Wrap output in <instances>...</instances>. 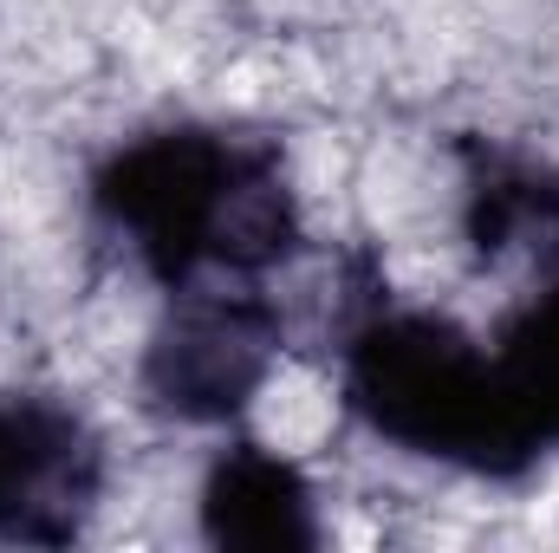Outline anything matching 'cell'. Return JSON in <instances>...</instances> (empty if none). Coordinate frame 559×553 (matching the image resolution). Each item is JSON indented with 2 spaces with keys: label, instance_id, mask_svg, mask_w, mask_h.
<instances>
[{
  "label": "cell",
  "instance_id": "cell-1",
  "mask_svg": "<svg viewBox=\"0 0 559 553\" xmlns=\"http://www.w3.org/2000/svg\"><path fill=\"white\" fill-rule=\"evenodd\" d=\"M92 202L169 293L209 280L254 286L299 248L280 150L228 131H150L124 143L98 169Z\"/></svg>",
  "mask_w": 559,
  "mask_h": 553
},
{
  "label": "cell",
  "instance_id": "cell-2",
  "mask_svg": "<svg viewBox=\"0 0 559 553\" xmlns=\"http://www.w3.org/2000/svg\"><path fill=\"white\" fill-rule=\"evenodd\" d=\"M345 404L384 443L514 475L540 456L495 352L436 313H371L345 332Z\"/></svg>",
  "mask_w": 559,
  "mask_h": 553
},
{
  "label": "cell",
  "instance_id": "cell-3",
  "mask_svg": "<svg viewBox=\"0 0 559 553\" xmlns=\"http://www.w3.org/2000/svg\"><path fill=\"white\" fill-rule=\"evenodd\" d=\"M280 365V306L261 286H182L143 352V404L176 423H228Z\"/></svg>",
  "mask_w": 559,
  "mask_h": 553
},
{
  "label": "cell",
  "instance_id": "cell-4",
  "mask_svg": "<svg viewBox=\"0 0 559 553\" xmlns=\"http://www.w3.org/2000/svg\"><path fill=\"white\" fill-rule=\"evenodd\" d=\"M105 489V443L59 398H0V541H72Z\"/></svg>",
  "mask_w": 559,
  "mask_h": 553
},
{
  "label": "cell",
  "instance_id": "cell-5",
  "mask_svg": "<svg viewBox=\"0 0 559 553\" xmlns=\"http://www.w3.org/2000/svg\"><path fill=\"white\" fill-rule=\"evenodd\" d=\"M202 534L215 548H319V508L286 456L235 443L202 482Z\"/></svg>",
  "mask_w": 559,
  "mask_h": 553
},
{
  "label": "cell",
  "instance_id": "cell-6",
  "mask_svg": "<svg viewBox=\"0 0 559 553\" xmlns=\"http://www.w3.org/2000/svg\"><path fill=\"white\" fill-rule=\"evenodd\" d=\"M468 235L481 255H508V248L559 255V169L488 150L468 169Z\"/></svg>",
  "mask_w": 559,
  "mask_h": 553
},
{
  "label": "cell",
  "instance_id": "cell-7",
  "mask_svg": "<svg viewBox=\"0 0 559 553\" xmlns=\"http://www.w3.org/2000/svg\"><path fill=\"white\" fill-rule=\"evenodd\" d=\"M495 365H501L514 404L527 416L534 443H540V449L559 443V274L547 280V293H534V299L508 319V332H501V345H495Z\"/></svg>",
  "mask_w": 559,
  "mask_h": 553
}]
</instances>
